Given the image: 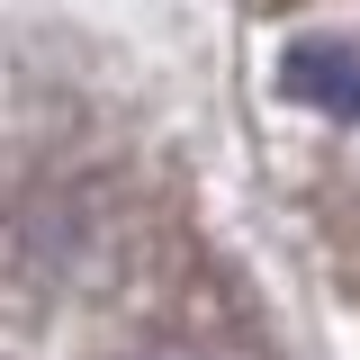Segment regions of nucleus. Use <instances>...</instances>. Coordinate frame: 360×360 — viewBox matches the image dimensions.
I'll use <instances>...</instances> for the list:
<instances>
[{"label": "nucleus", "mask_w": 360, "mask_h": 360, "mask_svg": "<svg viewBox=\"0 0 360 360\" xmlns=\"http://www.w3.org/2000/svg\"><path fill=\"white\" fill-rule=\"evenodd\" d=\"M288 90H297L307 108H324V117H352L360 127V45L307 37L297 54H288Z\"/></svg>", "instance_id": "f257e3e1"}, {"label": "nucleus", "mask_w": 360, "mask_h": 360, "mask_svg": "<svg viewBox=\"0 0 360 360\" xmlns=\"http://www.w3.org/2000/svg\"><path fill=\"white\" fill-rule=\"evenodd\" d=\"M162 360H189V352H162Z\"/></svg>", "instance_id": "f03ea898"}]
</instances>
